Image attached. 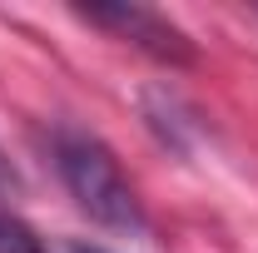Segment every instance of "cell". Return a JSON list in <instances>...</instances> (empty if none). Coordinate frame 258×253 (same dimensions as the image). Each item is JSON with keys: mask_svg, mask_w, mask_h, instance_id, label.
Instances as JSON below:
<instances>
[{"mask_svg": "<svg viewBox=\"0 0 258 253\" xmlns=\"http://www.w3.org/2000/svg\"><path fill=\"white\" fill-rule=\"evenodd\" d=\"M50 154H55V169H60L70 199L95 223L119 228V233H149V214H144L134 184L124 179L119 159L109 154L90 129L60 124L50 134Z\"/></svg>", "mask_w": 258, "mask_h": 253, "instance_id": "6da1fadb", "label": "cell"}, {"mask_svg": "<svg viewBox=\"0 0 258 253\" xmlns=\"http://www.w3.org/2000/svg\"><path fill=\"white\" fill-rule=\"evenodd\" d=\"M80 15L90 25H99V30H114L124 40H134L139 50H149L164 65H189L194 60L189 35L179 30L174 20H164L159 10H144V5H85Z\"/></svg>", "mask_w": 258, "mask_h": 253, "instance_id": "7a4b0ae2", "label": "cell"}, {"mask_svg": "<svg viewBox=\"0 0 258 253\" xmlns=\"http://www.w3.org/2000/svg\"><path fill=\"white\" fill-rule=\"evenodd\" d=\"M0 253H50V248H45V238L25 219H15L10 209H0Z\"/></svg>", "mask_w": 258, "mask_h": 253, "instance_id": "3957f363", "label": "cell"}, {"mask_svg": "<svg viewBox=\"0 0 258 253\" xmlns=\"http://www.w3.org/2000/svg\"><path fill=\"white\" fill-rule=\"evenodd\" d=\"M15 189V169H10V159L0 154V194H10Z\"/></svg>", "mask_w": 258, "mask_h": 253, "instance_id": "277c9868", "label": "cell"}, {"mask_svg": "<svg viewBox=\"0 0 258 253\" xmlns=\"http://www.w3.org/2000/svg\"><path fill=\"white\" fill-rule=\"evenodd\" d=\"M70 253H104V248H99V243H80V238H75V243H70Z\"/></svg>", "mask_w": 258, "mask_h": 253, "instance_id": "5b68a950", "label": "cell"}]
</instances>
